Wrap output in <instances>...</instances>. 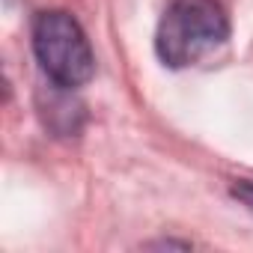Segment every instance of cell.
<instances>
[{
  "label": "cell",
  "mask_w": 253,
  "mask_h": 253,
  "mask_svg": "<svg viewBox=\"0 0 253 253\" xmlns=\"http://www.w3.org/2000/svg\"><path fill=\"white\" fill-rule=\"evenodd\" d=\"M229 39V18L217 0H173L155 30V54L170 69H188Z\"/></svg>",
  "instance_id": "obj_1"
},
{
  "label": "cell",
  "mask_w": 253,
  "mask_h": 253,
  "mask_svg": "<svg viewBox=\"0 0 253 253\" xmlns=\"http://www.w3.org/2000/svg\"><path fill=\"white\" fill-rule=\"evenodd\" d=\"M33 54L45 78L57 86L78 89L92 81L95 75V54L84 33V27L75 21V15L63 9L39 12L33 21Z\"/></svg>",
  "instance_id": "obj_2"
},
{
  "label": "cell",
  "mask_w": 253,
  "mask_h": 253,
  "mask_svg": "<svg viewBox=\"0 0 253 253\" xmlns=\"http://www.w3.org/2000/svg\"><path fill=\"white\" fill-rule=\"evenodd\" d=\"M232 197L253 214V182H250V179H238V182L232 185Z\"/></svg>",
  "instance_id": "obj_3"
}]
</instances>
